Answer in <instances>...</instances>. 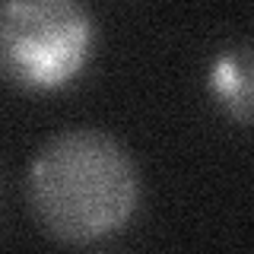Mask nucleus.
I'll list each match as a JSON object with an SVG mask.
<instances>
[{
  "mask_svg": "<svg viewBox=\"0 0 254 254\" xmlns=\"http://www.w3.org/2000/svg\"><path fill=\"white\" fill-rule=\"evenodd\" d=\"M130 149L99 127H67L35 149L26 172L32 216L64 245H99L124 232L140 206Z\"/></svg>",
  "mask_w": 254,
  "mask_h": 254,
  "instance_id": "1",
  "label": "nucleus"
},
{
  "mask_svg": "<svg viewBox=\"0 0 254 254\" xmlns=\"http://www.w3.org/2000/svg\"><path fill=\"white\" fill-rule=\"evenodd\" d=\"M95 22L79 0H0V79L58 92L86 70Z\"/></svg>",
  "mask_w": 254,
  "mask_h": 254,
  "instance_id": "2",
  "label": "nucleus"
},
{
  "mask_svg": "<svg viewBox=\"0 0 254 254\" xmlns=\"http://www.w3.org/2000/svg\"><path fill=\"white\" fill-rule=\"evenodd\" d=\"M210 89L242 127L251 124V48L248 42L222 51L210 70Z\"/></svg>",
  "mask_w": 254,
  "mask_h": 254,
  "instance_id": "3",
  "label": "nucleus"
}]
</instances>
